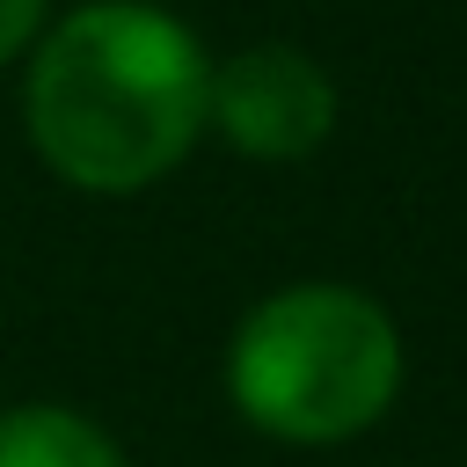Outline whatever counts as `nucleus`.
Instances as JSON below:
<instances>
[{
    "label": "nucleus",
    "mask_w": 467,
    "mask_h": 467,
    "mask_svg": "<svg viewBox=\"0 0 467 467\" xmlns=\"http://www.w3.org/2000/svg\"><path fill=\"white\" fill-rule=\"evenodd\" d=\"M204 51L182 22L109 0L58 22L29 73V131L80 190H146L204 124Z\"/></svg>",
    "instance_id": "obj_1"
},
{
    "label": "nucleus",
    "mask_w": 467,
    "mask_h": 467,
    "mask_svg": "<svg viewBox=\"0 0 467 467\" xmlns=\"http://www.w3.org/2000/svg\"><path fill=\"white\" fill-rule=\"evenodd\" d=\"M234 401L248 423L292 445H328L365 431L401 379V343L394 321L350 292V285H292L263 299L226 358Z\"/></svg>",
    "instance_id": "obj_2"
},
{
    "label": "nucleus",
    "mask_w": 467,
    "mask_h": 467,
    "mask_svg": "<svg viewBox=\"0 0 467 467\" xmlns=\"http://www.w3.org/2000/svg\"><path fill=\"white\" fill-rule=\"evenodd\" d=\"M204 117L255 161H299L336 124V88L292 44H255L204 80Z\"/></svg>",
    "instance_id": "obj_3"
},
{
    "label": "nucleus",
    "mask_w": 467,
    "mask_h": 467,
    "mask_svg": "<svg viewBox=\"0 0 467 467\" xmlns=\"http://www.w3.org/2000/svg\"><path fill=\"white\" fill-rule=\"evenodd\" d=\"M0 467H124V452L73 409L36 401V409L0 416Z\"/></svg>",
    "instance_id": "obj_4"
},
{
    "label": "nucleus",
    "mask_w": 467,
    "mask_h": 467,
    "mask_svg": "<svg viewBox=\"0 0 467 467\" xmlns=\"http://www.w3.org/2000/svg\"><path fill=\"white\" fill-rule=\"evenodd\" d=\"M36 15H44V0H0V58L22 51V36L36 29Z\"/></svg>",
    "instance_id": "obj_5"
}]
</instances>
